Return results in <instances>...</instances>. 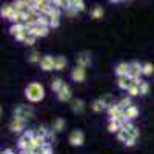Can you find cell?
Wrapping results in <instances>:
<instances>
[{"instance_id": "obj_1", "label": "cell", "mask_w": 154, "mask_h": 154, "mask_svg": "<svg viewBox=\"0 0 154 154\" xmlns=\"http://www.w3.org/2000/svg\"><path fill=\"white\" fill-rule=\"evenodd\" d=\"M25 96H26V99L29 102L37 103V102H40L45 97V88L40 83L32 82V83H29L26 88H25Z\"/></svg>"}, {"instance_id": "obj_2", "label": "cell", "mask_w": 154, "mask_h": 154, "mask_svg": "<svg viewBox=\"0 0 154 154\" xmlns=\"http://www.w3.org/2000/svg\"><path fill=\"white\" fill-rule=\"evenodd\" d=\"M32 108L28 105H19L14 109V119H22V120H28L29 117H32Z\"/></svg>"}, {"instance_id": "obj_3", "label": "cell", "mask_w": 154, "mask_h": 154, "mask_svg": "<svg viewBox=\"0 0 154 154\" xmlns=\"http://www.w3.org/2000/svg\"><path fill=\"white\" fill-rule=\"evenodd\" d=\"M68 142H69L72 146H82L83 142H85V136H83V133H82L80 130H74V131L69 134V137H68Z\"/></svg>"}, {"instance_id": "obj_4", "label": "cell", "mask_w": 154, "mask_h": 154, "mask_svg": "<svg viewBox=\"0 0 154 154\" xmlns=\"http://www.w3.org/2000/svg\"><path fill=\"white\" fill-rule=\"evenodd\" d=\"M142 68H143V65H140L139 62H131L128 77H130V79H140V75H142Z\"/></svg>"}, {"instance_id": "obj_5", "label": "cell", "mask_w": 154, "mask_h": 154, "mask_svg": "<svg viewBox=\"0 0 154 154\" xmlns=\"http://www.w3.org/2000/svg\"><path fill=\"white\" fill-rule=\"evenodd\" d=\"M49 32V28H45V26H40V25H34L32 28H29V35L38 38V37H46Z\"/></svg>"}, {"instance_id": "obj_6", "label": "cell", "mask_w": 154, "mask_h": 154, "mask_svg": "<svg viewBox=\"0 0 154 154\" xmlns=\"http://www.w3.org/2000/svg\"><path fill=\"white\" fill-rule=\"evenodd\" d=\"M56 66V57H51V56H43L40 60V68L43 71H51L54 69Z\"/></svg>"}, {"instance_id": "obj_7", "label": "cell", "mask_w": 154, "mask_h": 154, "mask_svg": "<svg viewBox=\"0 0 154 154\" xmlns=\"http://www.w3.org/2000/svg\"><path fill=\"white\" fill-rule=\"evenodd\" d=\"M71 79L74 82H83L86 79V71L85 68H80V66H75L72 71H71Z\"/></svg>"}, {"instance_id": "obj_8", "label": "cell", "mask_w": 154, "mask_h": 154, "mask_svg": "<svg viewBox=\"0 0 154 154\" xmlns=\"http://www.w3.org/2000/svg\"><path fill=\"white\" fill-rule=\"evenodd\" d=\"M25 125H26V120H22V119H12L11 125H9V130L12 133H22L25 130Z\"/></svg>"}, {"instance_id": "obj_9", "label": "cell", "mask_w": 154, "mask_h": 154, "mask_svg": "<svg viewBox=\"0 0 154 154\" xmlns=\"http://www.w3.org/2000/svg\"><path fill=\"white\" fill-rule=\"evenodd\" d=\"M75 62H77V66L80 68H86L89 63H91V57H89L88 53H80L75 56Z\"/></svg>"}, {"instance_id": "obj_10", "label": "cell", "mask_w": 154, "mask_h": 154, "mask_svg": "<svg viewBox=\"0 0 154 154\" xmlns=\"http://www.w3.org/2000/svg\"><path fill=\"white\" fill-rule=\"evenodd\" d=\"M57 99H59L60 102H68V100L71 99V88H69L68 83L63 85V88L57 93Z\"/></svg>"}, {"instance_id": "obj_11", "label": "cell", "mask_w": 154, "mask_h": 154, "mask_svg": "<svg viewBox=\"0 0 154 154\" xmlns=\"http://www.w3.org/2000/svg\"><path fill=\"white\" fill-rule=\"evenodd\" d=\"M128 74H130V63L122 62L116 66V75H117L119 79L120 77H128Z\"/></svg>"}, {"instance_id": "obj_12", "label": "cell", "mask_w": 154, "mask_h": 154, "mask_svg": "<svg viewBox=\"0 0 154 154\" xmlns=\"http://www.w3.org/2000/svg\"><path fill=\"white\" fill-rule=\"evenodd\" d=\"M123 117L126 120H133V119H137L139 117V108L137 106H130V108H126L123 109Z\"/></svg>"}, {"instance_id": "obj_13", "label": "cell", "mask_w": 154, "mask_h": 154, "mask_svg": "<svg viewBox=\"0 0 154 154\" xmlns=\"http://www.w3.org/2000/svg\"><path fill=\"white\" fill-rule=\"evenodd\" d=\"M0 14H2V17H5V19H11L12 16L16 14V9H14L12 5H5L2 8V11H0Z\"/></svg>"}, {"instance_id": "obj_14", "label": "cell", "mask_w": 154, "mask_h": 154, "mask_svg": "<svg viewBox=\"0 0 154 154\" xmlns=\"http://www.w3.org/2000/svg\"><path fill=\"white\" fill-rule=\"evenodd\" d=\"M99 100H100L102 106H103V109H106V111H108V108H109V106H112V105H114V103H112V96H111V94H105V96H102Z\"/></svg>"}, {"instance_id": "obj_15", "label": "cell", "mask_w": 154, "mask_h": 154, "mask_svg": "<svg viewBox=\"0 0 154 154\" xmlns=\"http://www.w3.org/2000/svg\"><path fill=\"white\" fill-rule=\"evenodd\" d=\"M12 6H14L16 11H28L29 2H28V0H17V2L12 3Z\"/></svg>"}, {"instance_id": "obj_16", "label": "cell", "mask_w": 154, "mask_h": 154, "mask_svg": "<svg viewBox=\"0 0 154 154\" xmlns=\"http://www.w3.org/2000/svg\"><path fill=\"white\" fill-rule=\"evenodd\" d=\"M117 83H119V88H120V89H125V91H128V89H130V86L133 85V80L130 79V77H120V79L117 80Z\"/></svg>"}, {"instance_id": "obj_17", "label": "cell", "mask_w": 154, "mask_h": 154, "mask_svg": "<svg viewBox=\"0 0 154 154\" xmlns=\"http://www.w3.org/2000/svg\"><path fill=\"white\" fill-rule=\"evenodd\" d=\"M68 8H72L74 11L80 12V11L85 9V3L82 2V0H69V6Z\"/></svg>"}, {"instance_id": "obj_18", "label": "cell", "mask_w": 154, "mask_h": 154, "mask_svg": "<svg viewBox=\"0 0 154 154\" xmlns=\"http://www.w3.org/2000/svg\"><path fill=\"white\" fill-rule=\"evenodd\" d=\"M66 63H68L66 57H63V56H57V57H56V66H54V69L62 71L63 68L66 66Z\"/></svg>"}, {"instance_id": "obj_19", "label": "cell", "mask_w": 154, "mask_h": 154, "mask_svg": "<svg viewBox=\"0 0 154 154\" xmlns=\"http://www.w3.org/2000/svg\"><path fill=\"white\" fill-rule=\"evenodd\" d=\"M26 29H28V28L25 26V23H22V25H12V26L9 28L11 34L14 35V37H16V35H19V34H20V32H23V31H26Z\"/></svg>"}, {"instance_id": "obj_20", "label": "cell", "mask_w": 154, "mask_h": 154, "mask_svg": "<svg viewBox=\"0 0 154 154\" xmlns=\"http://www.w3.org/2000/svg\"><path fill=\"white\" fill-rule=\"evenodd\" d=\"M63 85H65V82H63L62 79H59V77L53 79V82H51V88H53V91H54V93H59L60 89L63 88Z\"/></svg>"}, {"instance_id": "obj_21", "label": "cell", "mask_w": 154, "mask_h": 154, "mask_svg": "<svg viewBox=\"0 0 154 154\" xmlns=\"http://www.w3.org/2000/svg\"><path fill=\"white\" fill-rule=\"evenodd\" d=\"M71 108H72L74 112H82L83 108H85V102L80 100V99H75V100H72V106Z\"/></svg>"}, {"instance_id": "obj_22", "label": "cell", "mask_w": 154, "mask_h": 154, "mask_svg": "<svg viewBox=\"0 0 154 154\" xmlns=\"http://www.w3.org/2000/svg\"><path fill=\"white\" fill-rule=\"evenodd\" d=\"M62 130H65V119H56L54 125H53V131L54 133H60Z\"/></svg>"}, {"instance_id": "obj_23", "label": "cell", "mask_w": 154, "mask_h": 154, "mask_svg": "<svg viewBox=\"0 0 154 154\" xmlns=\"http://www.w3.org/2000/svg\"><path fill=\"white\" fill-rule=\"evenodd\" d=\"M108 131H109V133L119 134V133L122 131V125L117 123V122H109V123H108Z\"/></svg>"}, {"instance_id": "obj_24", "label": "cell", "mask_w": 154, "mask_h": 154, "mask_svg": "<svg viewBox=\"0 0 154 154\" xmlns=\"http://www.w3.org/2000/svg\"><path fill=\"white\" fill-rule=\"evenodd\" d=\"M117 139L120 140V142H123V143H126V142H130V140H131L133 137H131V134H130V133H128L126 130H122V131H120V133L117 134Z\"/></svg>"}, {"instance_id": "obj_25", "label": "cell", "mask_w": 154, "mask_h": 154, "mask_svg": "<svg viewBox=\"0 0 154 154\" xmlns=\"http://www.w3.org/2000/svg\"><path fill=\"white\" fill-rule=\"evenodd\" d=\"M131 80H133V79H131ZM139 86H140V85H134V83H133V85L130 86V89L126 91V93H128V97H136V96H140V89H139Z\"/></svg>"}, {"instance_id": "obj_26", "label": "cell", "mask_w": 154, "mask_h": 154, "mask_svg": "<svg viewBox=\"0 0 154 154\" xmlns=\"http://www.w3.org/2000/svg\"><path fill=\"white\" fill-rule=\"evenodd\" d=\"M40 60H42V57H40V53H37V51H32L31 54H28V62L29 63H40Z\"/></svg>"}, {"instance_id": "obj_27", "label": "cell", "mask_w": 154, "mask_h": 154, "mask_svg": "<svg viewBox=\"0 0 154 154\" xmlns=\"http://www.w3.org/2000/svg\"><path fill=\"white\" fill-rule=\"evenodd\" d=\"M103 8L102 6H96L94 9H93V12H91V17L93 19H102V16H103Z\"/></svg>"}, {"instance_id": "obj_28", "label": "cell", "mask_w": 154, "mask_h": 154, "mask_svg": "<svg viewBox=\"0 0 154 154\" xmlns=\"http://www.w3.org/2000/svg\"><path fill=\"white\" fill-rule=\"evenodd\" d=\"M119 106H120L122 109H126V108L133 106V103H131V97H123V99L119 102Z\"/></svg>"}, {"instance_id": "obj_29", "label": "cell", "mask_w": 154, "mask_h": 154, "mask_svg": "<svg viewBox=\"0 0 154 154\" xmlns=\"http://www.w3.org/2000/svg\"><path fill=\"white\" fill-rule=\"evenodd\" d=\"M154 72V65L152 63H145L143 68H142V74L143 75H151Z\"/></svg>"}, {"instance_id": "obj_30", "label": "cell", "mask_w": 154, "mask_h": 154, "mask_svg": "<svg viewBox=\"0 0 154 154\" xmlns=\"http://www.w3.org/2000/svg\"><path fill=\"white\" fill-rule=\"evenodd\" d=\"M139 89H140V96H146V94L149 93V85H148V82H142V83H140V86H139Z\"/></svg>"}, {"instance_id": "obj_31", "label": "cell", "mask_w": 154, "mask_h": 154, "mask_svg": "<svg viewBox=\"0 0 154 154\" xmlns=\"http://www.w3.org/2000/svg\"><path fill=\"white\" fill-rule=\"evenodd\" d=\"M91 108H93L94 112H102V111H103V106H102V103H100V100H99V99L94 100L93 103H91Z\"/></svg>"}, {"instance_id": "obj_32", "label": "cell", "mask_w": 154, "mask_h": 154, "mask_svg": "<svg viewBox=\"0 0 154 154\" xmlns=\"http://www.w3.org/2000/svg\"><path fill=\"white\" fill-rule=\"evenodd\" d=\"M37 154H53V145L48 142L40 151H37Z\"/></svg>"}, {"instance_id": "obj_33", "label": "cell", "mask_w": 154, "mask_h": 154, "mask_svg": "<svg viewBox=\"0 0 154 154\" xmlns=\"http://www.w3.org/2000/svg\"><path fill=\"white\" fill-rule=\"evenodd\" d=\"M34 43H35V37H32V35H28V37H26V40H25V45L32 46Z\"/></svg>"}, {"instance_id": "obj_34", "label": "cell", "mask_w": 154, "mask_h": 154, "mask_svg": "<svg viewBox=\"0 0 154 154\" xmlns=\"http://www.w3.org/2000/svg\"><path fill=\"white\" fill-rule=\"evenodd\" d=\"M59 25H60V19H51L49 28H59Z\"/></svg>"}, {"instance_id": "obj_35", "label": "cell", "mask_w": 154, "mask_h": 154, "mask_svg": "<svg viewBox=\"0 0 154 154\" xmlns=\"http://www.w3.org/2000/svg\"><path fill=\"white\" fill-rule=\"evenodd\" d=\"M66 16L68 17H74V16H77V11H74L72 8H68L66 9Z\"/></svg>"}, {"instance_id": "obj_36", "label": "cell", "mask_w": 154, "mask_h": 154, "mask_svg": "<svg viewBox=\"0 0 154 154\" xmlns=\"http://www.w3.org/2000/svg\"><path fill=\"white\" fill-rule=\"evenodd\" d=\"M46 140H54V131L53 130H49V133L46 136Z\"/></svg>"}]
</instances>
